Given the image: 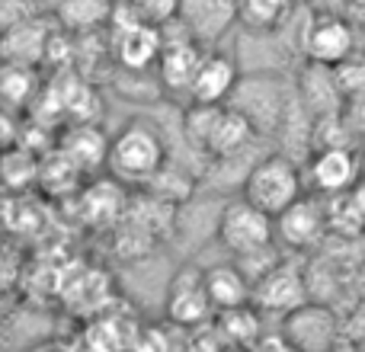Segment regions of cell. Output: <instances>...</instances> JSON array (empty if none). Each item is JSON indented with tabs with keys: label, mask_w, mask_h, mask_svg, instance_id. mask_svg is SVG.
Here are the masks:
<instances>
[{
	"label": "cell",
	"mask_w": 365,
	"mask_h": 352,
	"mask_svg": "<svg viewBox=\"0 0 365 352\" xmlns=\"http://www.w3.org/2000/svg\"><path fill=\"white\" fill-rule=\"evenodd\" d=\"M170 160L167 141L158 125L135 119L109 141V173L125 186H145L160 167Z\"/></svg>",
	"instance_id": "cell-1"
},
{
	"label": "cell",
	"mask_w": 365,
	"mask_h": 352,
	"mask_svg": "<svg viewBox=\"0 0 365 352\" xmlns=\"http://www.w3.org/2000/svg\"><path fill=\"white\" fill-rule=\"evenodd\" d=\"M295 100H298V90L289 87L282 77H272L266 71H250L247 77L237 81L227 103L234 109H240L263 138H276L282 122L289 119Z\"/></svg>",
	"instance_id": "cell-2"
},
{
	"label": "cell",
	"mask_w": 365,
	"mask_h": 352,
	"mask_svg": "<svg viewBox=\"0 0 365 352\" xmlns=\"http://www.w3.org/2000/svg\"><path fill=\"white\" fill-rule=\"evenodd\" d=\"M304 186H308V182H304V167H298V160L289 157L285 151H276V154H263V157L253 164L240 195L276 218L292 202L302 199Z\"/></svg>",
	"instance_id": "cell-3"
},
{
	"label": "cell",
	"mask_w": 365,
	"mask_h": 352,
	"mask_svg": "<svg viewBox=\"0 0 365 352\" xmlns=\"http://www.w3.org/2000/svg\"><path fill=\"white\" fill-rule=\"evenodd\" d=\"M215 237L234 259L250 257V253H259L276 244V218L240 195L234 202H225Z\"/></svg>",
	"instance_id": "cell-4"
},
{
	"label": "cell",
	"mask_w": 365,
	"mask_h": 352,
	"mask_svg": "<svg viewBox=\"0 0 365 352\" xmlns=\"http://www.w3.org/2000/svg\"><path fill=\"white\" fill-rule=\"evenodd\" d=\"M302 55L304 61L340 64L343 58L356 55V29L336 13H314L302 23Z\"/></svg>",
	"instance_id": "cell-5"
},
{
	"label": "cell",
	"mask_w": 365,
	"mask_h": 352,
	"mask_svg": "<svg viewBox=\"0 0 365 352\" xmlns=\"http://www.w3.org/2000/svg\"><path fill=\"white\" fill-rule=\"evenodd\" d=\"M362 164L349 147H314L304 160V182L314 189L317 195H340L359 182Z\"/></svg>",
	"instance_id": "cell-6"
},
{
	"label": "cell",
	"mask_w": 365,
	"mask_h": 352,
	"mask_svg": "<svg viewBox=\"0 0 365 352\" xmlns=\"http://www.w3.org/2000/svg\"><path fill=\"white\" fill-rule=\"evenodd\" d=\"M212 311L215 301L208 295L205 269H199L192 263L177 269V276L167 285V317L180 327H199L202 321H208Z\"/></svg>",
	"instance_id": "cell-7"
},
{
	"label": "cell",
	"mask_w": 365,
	"mask_h": 352,
	"mask_svg": "<svg viewBox=\"0 0 365 352\" xmlns=\"http://www.w3.org/2000/svg\"><path fill=\"white\" fill-rule=\"evenodd\" d=\"M330 214L324 208V202L302 195L298 202H292L282 214H276V240L292 250H308L317 247V240L327 234Z\"/></svg>",
	"instance_id": "cell-8"
},
{
	"label": "cell",
	"mask_w": 365,
	"mask_h": 352,
	"mask_svg": "<svg viewBox=\"0 0 365 352\" xmlns=\"http://www.w3.org/2000/svg\"><path fill=\"white\" fill-rule=\"evenodd\" d=\"M202 58H205V48L195 36H180L170 38L164 36V51H160V61H158V81L164 93H186L192 90L195 81V71H199Z\"/></svg>",
	"instance_id": "cell-9"
},
{
	"label": "cell",
	"mask_w": 365,
	"mask_h": 352,
	"mask_svg": "<svg viewBox=\"0 0 365 352\" xmlns=\"http://www.w3.org/2000/svg\"><path fill=\"white\" fill-rule=\"evenodd\" d=\"M61 29V23H48L45 16H29L16 26H6L4 29V64H42L48 58V45L55 38V32Z\"/></svg>",
	"instance_id": "cell-10"
},
{
	"label": "cell",
	"mask_w": 365,
	"mask_h": 352,
	"mask_svg": "<svg viewBox=\"0 0 365 352\" xmlns=\"http://www.w3.org/2000/svg\"><path fill=\"white\" fill-rule=\"evenodd\" d=\"M308 301V282L298 269L279 263L266 272L263 279L253 282V304L272 314H289Z\"/></svg>",
	"instance_id": "cell-11"
},
{
	"label": "cell",
	"mask_w": 365,
	"mask_h": 352,
	"mask_svg": "<svg viewBox=\"0 0 365 352\" xmlns=\"http://www.w3.org/2000/svg\"><path fill=\"white\" fill-rule=\"evenodd\" d=\"M113 51H115V61L125 71H151L158 68L160 51H164V29L158 23L141 19V23L115 32Z\"/></svg>",
	"instance_id": "cell-12"
},
{
	"label": "cell",
	"mask_w": 365,
	"mask_h": 352,
	"mask_svg": "<svg viewBox=\"0 0 365 352\" xmlns=\"http://www.w3.org/2000/svg\"><path fill=\"white\" fill-rule=\"evenodd\" d=\"M336 340V314L324 304L304 301L285 314V343L295 349H327Z\"/></svg>",
	"instance_id": "cell-13"
},
{
	"label": "cell",
	"mask_w": 365,
	"mask_h": 352,
	"mask_svg": "<svg viewBox=\"0 0 365 352\" xmlns=\"http://www.w3.org/2000/svg\"><path fill=\"white\" fill-rule=\"evenodd\" d=\"M295 90H298V100L304 103V109H308L314 119L343 113V106H346V96H343V90H340V83H336V74H334L330 64L308 61L302 68V74H298Z\"/></svg>",
	"instance_id": "cell-14"
},
{
	"label": "cell",
	"mask_w": 365,
	"mask_h": 352,
	"mask_svg": "<svg viewBox=\"0 0 365 352\" xmlns=\"http://www.w3.org/2000/svg\"><path fill=\"white\" fill-rule=\"evenodd\" d=\"M240 81V71H237V61L225 51H205L202 58L199 71H195V81H192V103H227Z\"/></svg>",
	"instance_id": "cell-15"
},
{
	"label": "cell",
	"mask_w": 365,
	"mask_h": 352,
	"mask_svg": "<svg viewBox=\"0 0 365 352\" xmlns=\"http://www.w3.org/2000/svg\"><path fill=\"white\" fill-rule=\"evenodd\" d=\"M234 13H237L234 0H180L177 16L192 29L199 42H215L231 29Z\"/></svg>",
	"instance_id": "cell-16"
},
{
	"label": "cell",
	"mask_w": 365,
	"mask_h": 352,
	"mask_svg": "<svg viewBox=\"0 0 365 352\" xmlns=\"http://www.w3.org/2000/svg\"><path fill=\"white\" fill-rule=\"evenodd\" d=\"M205 285H208V295H212L218 311H231V308H240V304L253 301V282L247 279V272L240 269L237 259L205 269Z\"/></svg>",
	"instance_id": "cell-17"
},
{
	"label": "cell",
	"mask_w": 365,
	"mask_h": 352,
	"mask_svg": "<svg viewBox=\"0 0 365 352\" xmlns=\"http://www.w3.org/2000/svg\"><path fill=\"white\" fill-rule=\"evenodd\" d=\"M61 151L68 154L81 170H93V167L109 160V138L93 122H74L61 141Z\"/></svg>",
	"instance_id": "cell-18"
},
{
	"label": "cell",
	"mask_w": 365,
	"mask_h": 352,
	"mask_svg": "<svg viewBox=\"0 0 365 352\" xmlns=\"http://www.w3.org/2000/svg\"><path fill=\"white\" fill-rule=\"evenodd\" d=\"M115 10V0H61L55 10V19L74 36L100 32L109 26Z\"/></svg>",
	"instance_id": "cell-19"
},
{
	"label": "cell",
	"mask_w": 365,
	"mask_h": 352,
	"mask_svg": "<svg viewBox=\"0 0 365 352\" xmlns=\"http://www.w3.org/2000/svg\"><path fill=\"white\" fill-rule=\"evenodd\" d=\"M141 189H148L151 195H158V199H164V202H170V205L180 208V205H186L195 192H199V180H195L186 167L167 160V164L160 167V170L154 173Z\"/></svg>",
	"instance_id": "cell-20"
},
{
	"label": "cell",
	"mask_w": 365,
	"mask_h": 352,
	"mask_svg": "<svg viewBox=\"0 0 365 352\" xmlns=\"http://www.w3.org/2000/svg\"><path fill=\"white\" fill-rule=\"evenodd\" d=\"M0 90L6 96V106L10 109H23L29 106V100L38 90V77L32 64H4V81H0Z\"/></svg>",
	"instance_id": "cell-21"
},
{
	"label": "cell",
	"mask_w": 365,
	"mask_h": 352,
	"mask_svg": "<svg viewBox=\"0 0 365 352\" xmlns=\"http://www.w3.org/2000/svg\"><path fill=\"white\" fill-rule=\"evenodd\" d=\"M4 173H6V186L10 189H26L42 176L36 154L26 151V147H10L4 157Z\"/></svg>",
	"instance_id": "cell-22"
},
{
	"label": "cell",
	"mask_w": 365,
	"mask_h": 352,
	"mask_svg": "<svg viewBox=\"0 0 365 352\" xmlns=\"http://www.w3.org/2000/svg\"><path fill=\"white\" fill-rule=\"evenodd\" d=\"M240 13H244L247 26L257 32L263 29H276V26L285 23V0H244V6H240Z\"/></svg>",
	"instance_id": "cell-23"
},
{
	"label": "cell",
	"mask_w": 365,
	"mask_h": 352,
	"mask_svg": "<svg viewBox=\"0 0 365 352\" xmlns=\"http://www.w3.org/2000/svg\"><path fill=\"white\" fill-rule=\"evenodd\" d=\"M334 74H336V83H340L343 96H359L365 90V55H349L343 58L340 64H334Z\"/></svg>",
	"instance_id": "cell-24"
},
{
	"label": "cell",
	"mask_w": 365,
	"mask_h": 352,
	"mask_svg": "<svg viewBox=\"0 0 365 352\" xmlns=\"http://www.w3.org/2000/svg\"><path fill=\"white\" fill-rule=\"evenodd\" d=\"M132 4L148 23L158 26H164L167 19H173L180 13V0H132Z\"/></svg>",
	"instance_id": "cell-25"
},
{
	"label": "cell",
	"mask_w": 365,
	"mask_h": 352,
	"mask_svg": "<svg viewBox=\"0 0 365 352\" xmlns=\"http://www.w3.org/2000/svg\"><path fill=\"white\" fill-rule=\"evenodd\" d=\"M36 4L32 0H0V19H4V29L6 26H16L23 19L36 16Z\"/></svg>",
	"instance_id": "cell-26"
},
{
	"label": "cell",
	"mask_w": 365,
	"mask_h": 352,
	"mask_svg": "<svg viewBox=\"0 0 365 352\" xmlns=\"http://www.w3.org/2000/svg\"><path fill=\"white\" fill-rule=\"evenodd\" d=\"M343 115H346L356 138H365V90L359 96H349L346 106H343Z\"/></svg>",
	"instance_id": "cell-27"
}]
</instances>
